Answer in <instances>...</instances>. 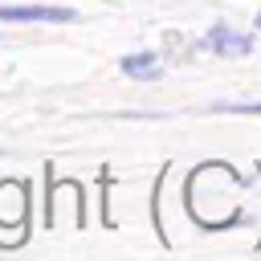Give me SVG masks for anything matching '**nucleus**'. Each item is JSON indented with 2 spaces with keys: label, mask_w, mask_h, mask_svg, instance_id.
Listing matches in <instances>:
<instances>
[{
  "label": "nucleus",
  "mask_w": 261,
  "mask_h": 261,
  "mask_svg": "<svg viewBox=\"0 0 261 261\" xmlns=\"http://www.w3.org/2000/svg\"><path fill=\"white\" fill-rule=\"evenodd\" d=\"M200 49L220 53V57H245V53H253V37L249 33H237L228 24H212V33L200 41Z\"/></svg>",
  "instance_id": "f257e3e1"
},
{
  "label": "nucleus",
  "mask_w": 261,
  "mask_h": 261,
  "mask_svg": "<svg viewBox=\"0 0 261 261\" xmlns=\"http://www.w3.org/2000/svg\"><path fill=\"white\" fill-rule=\"evenodd\" d=\"M0 20H16V24H29V20H41V24H69V20H73V8H49V4L8 8V4H0Z\"/></svg>",
  "instance_id": "f03ea898"
},
{
  "label": "nucleus",
  "mask_w": 261,
  "mask_h": 261,
  "mask_svg": "<svg viewBox=\"0 0 261 261\" xmlns=\"http://www.w3.org/2000/svg\"><path fill=\"white\" fill-rule=\"evenodd\" d=\"M24 208H29V200H24V184H0V220L4 224H24Z\"/></svg>",
  "instance_id": "7ed1b4c3"
},
{
  "label": "nucleus",
  "mask_w": 261,
  "mask_h": 261,
  "mask_svg": "<svg viewBox=\"0 0 261 261\" xmlns=\"http://www.w3.org/2000/svg\"><path fill=\"white\" fill-rule=\"evenodd\" d=\"M122 73L126 77H143V82H155V77H163V65H159L155 53H126L122 57Z\"/></svg>",
  "instance_id": "20e7f679"
},
{
  "label": "nucleus",
  "mask_w": 261,
  "mask_h": 261,
  "mask_svg": "<svg viewBox=\"0 0 261 261\" xmlns=\"http://www.w3.org/2000/svg\"><path fill=\"white\" fill-rule=\"evenodd\" d=\"M216 114H261V102H241V106H228V102H220V106H212Z\"/></svg>",
  "instance_id": "39448f33"
},
{
  "label": "nucleus",
  "mask_w": 261,
  "mask_h": 261,
  "mask_svg": "<svg viewBox=\"0 0 261 261\" xmlns=\"http://www.w3.org/2000/svg\"><path fill=\"white\" fill-rule=\"evenodd\" d=\"M257 29H261V12H257Z\"/></svg>",
  "instance_id": "423d86ee"
}]
</instances>
